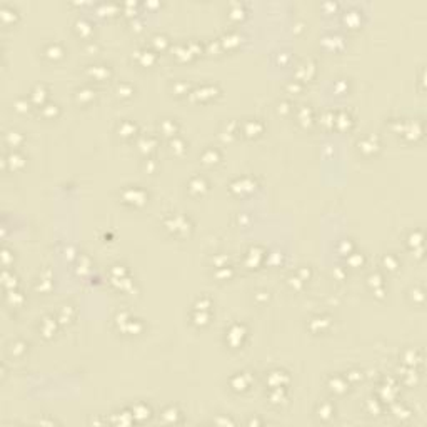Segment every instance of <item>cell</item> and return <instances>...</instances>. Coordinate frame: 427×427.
Wrapping results in <instances>:
<instances>
[{
    "instance_id": "6da1fadb",
    "label": "cell",
    "mask_w": 427,
    "mask_h": 427,
    "mask_svg": "<svg viewBox=\"0 0 427 427\" xmlns=\"http://www.w3.org/2000/svg\"><path fill=\"white\" fill-rule=\"evenodd\" d=\"M164 227H166L172 235L185 237V235H189V232L192 230V222H190L189 217H185L182 214H169L166 221H164Z\"/></svg>"
},
{
    "instance_id": "7a4b0ae2",
    "label": "cell",
    "mask_w": 427,
    "mask_h": 427,
    "mask_svg": "<svg viewBox=\"0 0 427 427\" xmlns=\"http://www.w3.org/2000/svg\"><path fill=\"white\" fill-rule=\"evenodd\" d=\"M120 197H122V202H124V204H129L132 207H142V205L147 204L149 194H147L143 189L139 187V185H127V187L122 190Z\"/></svg>"
},
{
    "instance_id": "3957f363",
    "label": "cell",
    "mask_w": 427,
    "mask_h": 427,
    "mask_svg": "<svg viewBox=\"0 0 427 427\" xmlns=\"http://www.w3.org/2000/svg\"><path fill=\"white\" fill-rule=\"evenodd\" d=\"M245 339H247V327L245 324H232L226 331V344L230 349H240L244 345Z\"/></svg>"
},
{
    "instance_id": "277c9868",
    "label": "cell",
    "mask_w": 427,
    "mask_h": 427,
    "mask_svg": "<svg viewBox=\"0 0 427 427\" xmlns=\"http://www.w3.org/2000/svg\"><path fill=\"white\" fill-rule=\"evenodd\" d=\"M230 389L234 392H239V394H244L247 392L252 386V375L249 372H235L234 375L229 380Z\"/></svg>"
},
{
    "instance_id": "5b68a950",
    "label": "cell",
    "mask_w": 427,
    "mask_h": 427,
    "mask_svg": "<svg viewBox=\"0 0 427 427\" xmlns=\"http://www.w3.org/2000/svg\"><path fill=\"white\" fill-rule=\"evenodd\" d=\"M209 189H210V184L204 175H194L187 184V190L192 197L205 196V194L209 192Z\"/></svg>"
},
{
    "instance_id": "8992f818",
    "label": "cell",
    "mask_w": 427,
    "mask_h": 427,
    "mask_svg": "<svg viewBox=\"0 0 427 427\" xmlns=\"http://www.w3.org/2000/svg\"><path fill=\"white\" fill-rule=\"evenodd\" d=\"M239 130L247 139H257L264 132V124L259 119H249L244 120L242 124H239Z\"/></svg>"
},
{
    "instance_id": "52a82bcc",
    "label": "cell",
    "mask_w": 427,
    "mask_h": 427,
    "mask_svg": "<svg viewBox=\"0 0 427 427\" xmlns=\"http://www.w3.org/2000/svg\"><path fill=\"white\" fill-rule=\"evenodd\" d=\"M265 380L269 382L270 389H285L287 384L290 382V377H289V374H287L285 370L274 369V370H270L267 374Z\"/></svg>"
},
{
    "instance_id": "ba28073f",
    "label": "cell",
    "mask_w": 427,
    "mask_h": 427,
    "mask_svg": "<svg viewBox=\"0 0 427 427\" xmlns=\"http://www.w3.org/2000/svg\"><path fill=\"white\" fill-rule=\"evenodd\" d=\"M254 189H256V179H252V177H249V175L237 177V179L232 180V184H230L232 192H237V194H240V196L254 192Z\"/></svg>"
},
{
    "instance_id": "9c48e42d",
    "label": "cell",
    "mask_w": 427,
    "mask_h": 427,
    "mask_svg": "<svg viewBox=\"0 0 427 427\" xmlns=\"http://www.w3.org/2000/svg\"><path fill=\"white\" fill-rule=\"evenodd\" d=\"M357 147H359V152H361L362 155H366V157H372V155H375L380 150V142H379L377 137L369 135V137H364L362 141H359Z\"/></svg>"
},
{
    "instance_id": "30bf717a",
    "label": "cell",
    "mask_w": 427,
    "mask_h": 427,
    "mask_svg": "<svg viewBox=\"0 0 427 427\" xmlns=\"http://www.w3.org/2000/svg\"><path fill=\"white\" fill-rule=\"evenodd\" d=\"M42 56L47 58L49 62H58L65 57V49H63L58 42H50V44L45 45L44 50H42Z\"/></svg>"
},
{
    "instance_id": "8fae6325",
    "label": "cell",
    "mask_w": 427,
    "mask_h": 427,
    "mask_svg": "<svg viewBox=\"0 0 427 427\" xmlns=\"http://www.w3.org/2000/svg\"><path fill=\"white\" fill-rule=\"evenodd\" d=\"M327 387H329V391H331L332 394L344 396L345 392H347V389H349V380L345 377H342V375H331L329 380H327Z\"/></svg>"
},
{
    "instance_id": "7c38bea8",
    "label": "cell",
    "mask_w": 427,
    "mask_h": 427,
    "mask_svg": "<svg viewBox=\"0 0 427 427\" xmlns=\"http://www.w3.org/2000/svg\"><path fill=\"white\" fill-rule=\"evenodd\" d=\"M264 257H265V252L262 251V249L259 247L249 249L247 254H245V265H247V269H257L262 264Z\"/></svg>"
},
{
    "instance_id": "4fadbf2b",
    "label": "cell",
    "mask_w": 427,
    "mask_h": 427,
    "mask_svg": "<svg viewBox=\"0 0 427 427\" xmlns=\"http://www.w3.org/2000/svg\"><path fill=\"white\" fill-rule=\"evenodd\" d=\"M30 102L33 105H40V107H44L45 105V100L49 99V88L44 85V84H37L35 87L30 90Z\"/></svg>"
},
{
    "instance_id": "5bb4252c",
    "label": "cell",
    "mask_w": 427,
    "mask_h": 427,
    "mask_svg": "<svg viewBox=\"0 0 427 427\" xmlns=\"http://www.w3.org/2000/svg\"><path fill=\"white\" fill-rule=\"evenodd\" d=\"M200 160H202V164H204V166L214 167L222 160V154H221V150L215 149V147H207V149L202 152Z\"/></svg>"
},
{
    "instance_id": "9a60e30c",
    "label": "cell",
    "mask_w": 427,
    "mask_h": 427,
    "mask_svg": "<svg viewBox=\"0 0 427 427\" xmlns=\"http://www.w3.org/2000/svg\"><path fill=\"white\" fill-rule=\"evenodd\" d=\"M3 164L10 167L12 171H20V169L25 167V164H27V159H25L19 150H12L10 154H8L5 159H3Z\"/></svg>"
},
{
    "instance_id": "2e32d148",
    "label": "cell",
    "mask_w": 427,
    "mask_h": 427,
    "mask_svg": "<svg viewBox=\"0 0 427 427\" xmlns=\"http://www.w3.org/2000/svg\"><path fill=\"white\" fill-rule=\"evenodd\" d=\"M58 324H60V322H58L57 319H54V317H50V315L44 317V319L40 320V325H39L42 336H44L45 339H50V337H54V334H56L57 327H58Z\"/></svg>"
},
{
    "instance_id": "e0dca14e",
    "label": "cell",
    "mask_w": 427,
    "mask_h": 427,
    "mask_svg": "<svg viewBox=\"0 0 427 427\" xmlns=\"http://www.w3.org/2000/svg\"><path fill=\"white\" fill-rule=\"evenodd\" d=\"M87 72L88 77L94 80H109L112 77V70L109 65H90Z\"/></svg>"
},
{
    "instance_id": "ac0fdd59",
    "label": "cell",
    "mask_w": 427,
    "mask_h": 427,
    "mask_svg": "<svg viewBox=\"0 0 427 427\" xmlns=\"http://www.w3.org/2000/svg\"><path fill=\"white\" fill-rule=\"evenodd\" d=\"M317 417L322 422H329L336 417V405L332 402H322L317 405Z\"/></svg>"
},
{
    "instance_id": "d6986e66",
    "label": "cell",
    "mask_w": 427,
    "mask_h": 427,
    "mask_svg": "<svg viewBox=\"0 0 427 427\" xmlns=\"http://www.w3.org/2000/svg\"><path fill=\"white\" fill-rule=\"evenodd\" d=\"M117 132H119L122 139H134L139 132V127H137V124H134V122L124 120V122H120L119 127H117Z\"/></svg>"
},
{
    "instance_id": "ffe728a7",
    "label": "cell",
    "mask_w": 427,
    "mask_h": 427,
    "mask_svg": "<svg viewBox=\"0 0 427 427\" xmlns=\"http://www.w3.org/2000/svg\"><path fill=\"white\" fill-rule=\"evenodd\" d=\"M295 114H297V122L302 127H306V129L314 122V111H312L309 105H302V107H299Z\"/></svg>"
},
{
    "instance_id": "44dd1931",
    "label": "cell",
    "mask_w": 427,
    "mask_h": 427,
    "mask_svg": "<svg viewBox=\"0 0 427 427\" xmlns=\"http://www.w3.org/2000/svg\"><path fill=\"white\" fill-rule=\"evenodd\" d=\"M159 130L160 134L171 135L174 139L177 137V132H179V124L175 122V119H162L159 122Z\"/></svg>"
},
{
    "instance_id": "7402d4cb",
    "label": "cell",
    "mask_w": 427,
    "mask_h": 427,
    "mask_svg": "<svg viewBox=\"0 0 427 427\" xmlns=\"http://www.w3.org/2000/svg\"><path fill=\"white\" fill-rule=\"evenodd\" d=\"M132 414H134V419L143 422V421H149L152 417V409L150 405H147L145 402H139L132 407Z\"/></svg>"
},
{
    "instance_id": "603a6c76",
    "label": "cell",
    "mask_w": 427,
    "mask_h": 427,
    "mask_svg": "<svg viewBox=\"0 0 427 427\" xmlns=\"http://www.w3.org/2000/svg\"><path fill=\"white\" fill-rule=\"evenodd\" d=\"M74 97H75V100H77V104L87 105L95 99V90L90 87H82V88H77V90H75Z\"/></svg>"
},
{
    "instance_id": "cb8c5ba5",
    "label": "cell",
    "mask_w": 427,
    "mask_h": 427,
    "mask_svg": "<svg viewBox=\"0 0 427 427\" xmlns=\"http://www.w3.org/2000/svg\"><path fill=\"white\" fill-rule=\"evenodd\" d=\"M329 325H331V319L325 315H315L309 320V327H314V329H311V331L315 332V334L324 332L325 329H329Z\"/></svg>"
},
{
    "instance_id": "d4e9b609",
    "label": "cell",
    "mask_w": 427,
    "mask_h": 427,
    "mask_svg": "<svg viewBox=\"0 0 427 427\" xmlns=\"http://www.w3.org/2000/svg\"><path fill=\"white\" fill-rule=\"evenodd\" d=\"M194 95L200 100V97H205V99H214V97L219 95V88L217 85H212V84H207V85H202L200 88H197L196 92H192Z\"/></svg>"
},
{
    "instance_id": "484cf974",
    "label": "cell",
    "mask_w": 427,
    "mask_h": 427,
    "mask_svg": "<svg viewBox=\"0 0 427 427\" xmlns=\"http://www.w3.org/2000/svg\"><path fill=\"white\" fill-rule=\"evenodd\" d=\"M155 149H157V139L154 135H149V137H142L141 142H139V150L143 152L145 155L152 154Z\"/></svg>"
},
{
    "instance_id": "4316f807",
    "label": "cell",
    "mask_w": 427,
    "mask_h": 427,
    "mask_svg": "<svg viewBox=\"0 0 427 427\" xmlns=\"http://www.w3.org/2000/svg\"><path fill=\"white\" fill-rule=\"evenodd\" d=\"M25 137L22 132H17V130H8V132L5 134V143L8 147H12V149H17V147H20L24 143Z\"/></svg>"
},
{
    "instance_id": "83f0119b",
    "label": "cell",
    "mask_w": 427,
    "mask_h": 427,
    "mask_svg": "<svg viewBox=\"0 0 427 427\" xmlns=\"http://www.w3.org/2000/svg\"><path fill=\"white\" fill-rule=\"evenodd\" d=\"M210 312H204V311H194L192 312V324L196 325V327H205V325H209L210 322Z\"/></svg>"
},
{
    "instance_id": "f1b7e54d",
    "label": "cell",
    "mask_w": 427,
    "mask_h": 427,
    "mask_svg": "<svg viewBox=\"0 0 427 427\" xmlns=\"http://www.w3.org/2000/svg\"><path fill=\"white\" fill-rule=\"evenodd\" d=\"M160 417H162L164 422H179L180 419L179 417H182V414H180V411L177 407H174V405H169V407L164 409L162 412H160Z\"/></svg>"
},
{
    "instance_id": "f546056e",
    "label": "cell",
    "mask_w": 427,
    "mask_h": 427,
    "mask_svg": "<svg viewBox=\"0 0 427 427\" xmlns=\"http://www.w3.org/2000/svg\"><path fill=\"white\" fill-rule=\"evenodd\" d=\"M27 347L28 344L24 341H14L8 344V354H10L12 357H22L25 352H27Z\"/></svg>"
},
{
    "instance_id": "4dcf8cb0",
    "label": "cell",
    "mask_w": 427,
    "mask_h": 427,
    "mask_svg": "<svg viewBox=\"0 0 427 427\" xmlns=\"http://www.w3.org/2000/svg\"><path fill=\"white\" fill-rule=\"evenodd\" d=\"M169 149H171V154L175 155V157H182L185 152H187L185 142L182 141V139H179V137L172 139V141H171V147H169Z\"/></svg>"
},
{
    "instance_id": "1f68e13d",
    "label": "cell",
    "mask_w": 427,
    "mask_h": 427,
    "mask_svg": "<svg viewBox=\"0 0 427 427\" xmlns=\"http://www.w3.org/2000/svg\"><path fill=\"white\" fill-rule=\"evenodd\" d=\"M134 92H135L134 85L127 82H120L115 88V94L119 99H130V97H134Z\"/></svg>"
},
{
    "instance_id": "d6a6232c",
    "label": "cell",
    "mask_w": 427,
    "mask_h": 427,
    "mask_svg": "<svg viewBox=\"0 0 427 427\" xmlns=\"http://www.w3.org/2000/svg\"><path fill=\"white\" fill-rule=\"evenodd\" d=\"M0 19H2L3 24H12L14 20L17 19V12L14 7L10 5H2V8H0Z\"/></svg>"
},
{
    "instance_id": "836d02e7",
    "label": "cell",
    "mask_w": 427,
    "mask_h": 427,
    "mask_svg": "<svg viewBox=\"0 0 427 427\" xmlns=\"http://www.w3.org/2000/svg\"><path fill=\"white\" fill-rule=\"evenodd\" d=\"M42 114H44L45 119H56V117L60 114V107H58L57 104H45L44 107H42Z\"/></svg>"
},
{
    "instance_id": "e575fe53",
    "label": "cell",
    "mask_w": 427,
    "mask_h": 427,
    "mask_svg": "<svg viewBox=\"0 0 427 427\" xmlns=\"http://www.w3.org/2000/svg\"><path fill=\"white\" fill-rule=\"evenodd\" d=\"M382 265L387 270H397V267H399V259H397L394 254H386V256L382 257Z\"/></svg>"
},
{
    "instance_id": "d590c367",
    "label": "cell",
    "mask_w": 427,
    "mask_h": 427,
    "mask_svg": "<svg viewBox=\"0 0 427 427\" xmlns=\"http://www.w3.org/2000/svg\"><path fill=\"white\" fill-rule=\"evenodd\" d=\"M210 307H212V301L205 295L199 297L196 304H194V311H204V312H210Z\"/></svg>"
},
{
    "instance_id": "8d00e7d4",
    "label": "cell",
    "mask_w": 427,
    "mask_h": 427,
    "mask_svg": "<svg viewBox=\"0 0 427 427\" xmlns=\"http://www.w3.org/2000/svg\"><path fill=\"white\" fill-rule=\"evenodd\" d=\"M72 317H74V309H72L70 306H63L60 309V314H58L57 320L60 324H65V322H70Z\"/></svg>"
},
{
    "instance_id": "74e56055",
    "label": "cell",
    "mask_w": 427,
    "mask_h": 427,
    "mask_svg": "<svg viewBox=\"0 0 427 427\" xmlns=\"http://www.w3.org/2000/svg\"><path fill=\"white\" fill-rule=\"evenodd\" d=\"M172 90H174V94L177 97H182V95L189 94V85H187V82H184V80H177L175 84H172Z\"/></svg>"
},
{
    "instance_id": "f35d334b",
    "label": "cell",
    "mask_w": 427,
    "mask_h": 427,
    "mask_svg": "<svg viewBox=\"0 0 427 427\" xmlns=\"http://www.w3.org/2000/svg\"><path fill=\"white\" fill-rule=\"evenodd\" d=\"M30 105H32L30 99H17L14 104V109L19 114H25L27 111H30Z\"/></svg>"
},
{
    "instance_id": "ab89813d",
    "label": "cell",
    "mask_w": 427,
    "mask_h": 427,
    "mask_svg": "<svg viewBox=\"0 0 427 427\" xmlns=\"http://www.w3.org/2000/svg\"><path fill=\"white\" fill-rule=\"evenodd\" d=\"M80 27H82V33L80 35L82 37H88L92 33V28H90V24L87 22V20H77V24H75V30H80Z\"/></svg>"
},
{
    "instance_id": "60d3db41",
    "label": "cell",
    "mask_w": 427,
    "mask_h": 427,
    "mask_svg": "<svg viewBox=\"0 0 427 427\" xmlns=\"http://www.w3.org/2000/svg\"><path fill=\"white\" fill-rule=\"evenodd\" d=\"M347 380H354V379H362V374L361 372H357V370H350L349 374H347V377H345Z\"/></svg>"
},
{
    "instance_id": "b9f144b4",
    "label": "cell",
    "mask_w": 427,
    "mask_h": 427,
    "mask_svg": "<svg viewBox=\"0 0 427 427\" xmlns=\"http://www.w3.org/2000/svg\"><path fill=\"white\" fill-rule=\"evenodd\" d=\"M367 402H369V404H375V405H377V404H380V400H377V399H367ZM372 412H375V414H374V416H379V409H375V407H374V405H372V411H370V416H372Z\"/></svg>"
},
{
    "instance_id": "7bdbcfd3",
    "label": "cell",
    "mask_w": 427,
    "mask_h": 427,
    "mask_svg": "<svg viewBox=\"0 0 427 427\" xmlns=\"http://www.w3.org/2000/svg\"><path fill=\"white\" fill-rule=\"evenodd\" d=\"M409 352H411V359H414V350H409ZM407 362L409 366H412V361H405Z\"/></svg>"
}]
</instances>
